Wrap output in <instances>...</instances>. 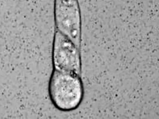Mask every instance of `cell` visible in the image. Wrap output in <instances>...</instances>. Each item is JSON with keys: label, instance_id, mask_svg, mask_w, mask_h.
I'll list each match as a JSON object with an SVG mask.
<instances>
[{"label": "cell", "instance_id": "1", "mask_svg": "<svg viewBox=\"0 0 159 119\" xmlns=\"http://www.w3.org/2000/svg\"><path fill=\"white\" fill-rule=\"evenodd\" d=\"M48 94L56 109L61 112L76 110L81 104L84 96L81 76L53 69L48 81Z\"/></svg>", "mask_w": 159, "mask_h": 119}, {"label": "cell", "instance_id": "2", "mask_svg": "<svg viewBox=\"0 0 159 119\" xmlns=\"http://www.w3.org/2000/svg\"><path fill=\"white\" fill-rule=\"evenodd\" d=\"M55 29L78 48L81 44V15L78 0H54Z\"/></svg>", "mask_w": 159, "mask_h": 119}, {"label": "cell", "instance_id": "3", "mask_svg": "<svg viewBox=\"0 0 159 119\" xmlns=\"http://www.w3.org/2000/svg\"><path fill=\"white\" fill-rule=\"evenodd\" d=\"M81 48L70 38L55 30L52 48L53 69L77 74L81 76Z\"/></svg>", "mask_w": 159, "mask_h": 119}]
</instances>
